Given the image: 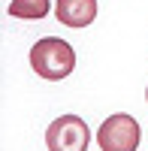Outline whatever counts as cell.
<instances>
[{"label":"cell","instance_id":"obj_6","mask_svg":"<svg viewBox=\"0 0 148 151\" xmlns=\"http://www.w3.org/2000/svg\"><path fill=\"white\" fill-rule=\"evenodd\" d=\"M145 100H148V88H145Z\"/></svg>","mask_w":148,"mask_h":151},{"label":"cell","instance_id":"obj_2","mask_svg":"<svg viewBox=\"0 0 148 151\" xmlns=\"http://www.w3.org/2000/svg\"><path fill=\"white\" fill-rule=\"evenodd\" d=\"M139 124L133 115L127 112H115V115H109L100 130H97V145L100 151H136L139 148Z\"/></svg>","mask_w":148,"mask_h":151},{"label":"cell","instance_id":"obj_5","mask_svg":"<svg viewBox=\"0 0 148 151\" xmlns=\"http://www.w3.org/2000/svg\"><path fill=\"white\" fill-rule=\"evenodd\" d=\"M48 9H52V0H12L9 3V15L12 18H24V21H30V18H45L48 15Z\"/></svg>","mask_w":148,"mask_h":151},{"label":"cell","instance_id":"obj_3","mask_svg":"<svg viewBox=\"0 0 148 151\" xmlns=\"http://www.w3.org/2000/svg\"><path fill=\"white\" fill-rule=\"evenodd\" d=\"M45 145H48V151H88L91 130L85 124V118H79V115H60L48 124Z\"/></svg>","mask_w":148,"mask_h":151},{"label":"cell","instance_id":"obj_4","mask_svg":"<svg viewBox=\"0 0 148 151\" xmlns=\"http://www.w3.org/2000/svg\"><path fill=\"white\" fill-rule=\"evenodd\" d=\"M55 18L67 27H88L97 18V0H57L55 3Z\"/></svg>","mask_w":148,"mask_h":151},{"label":"cell","instance_id":"obj_1","mask_svg":"<svg viewBox=\"0 0 148 151\" xmlns=\"http://www.w3.org/2000/svg\"><path fill=\"white\" fill-rule=\"evenodd\" d=\"M30 67L45 82H60L76 70V52L67 40L57 36H42L30 48Z\"/></svg>","mask_w":148,"mask_h":151}]
</instances>
